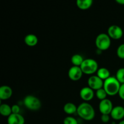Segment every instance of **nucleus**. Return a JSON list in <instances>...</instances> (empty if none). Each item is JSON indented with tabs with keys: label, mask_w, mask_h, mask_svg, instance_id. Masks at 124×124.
Returning <instances> with one entry per match:
<instances>
[{
	"label": "nucleus",
	"mask_w": 124,
	"mask_h": 124,
	"mask_svg": "<svg viewBox=\"0 0 124 124\" xmlns=\"http://www.w3.org/2000/svg\"><path fill=\"white\" fill-rule=\"evenodd\" d=\"M77 113L82 119L85 121H92L95 116L94 108L88 102H83L78 107Z\"/></svg>",
	"instance_id": "1"
},
{
	"label": "nucleus",
	"mask_w": 124,
	"mask_h": 124,
	"mask_svg": "<svg viewBox=\"0 0 124 124\" xmlns=\"http://www.w3.org/2000/svg\"><path fill=\"white\" fill-rule=\"evenodd\" d=\"M121 84L116 77L110 76L104 81L103 88L109 96H115L118 94Z\"/></svg>",
	"instance_id": "2"
},
{
	"label": "nucleus",
	"mask_w": 124,
	"mask_h": 124,
	"mask_svg": "<svg viewBox=\"0 0 124 124\" xmlns=\"http://www.w3.org/2000/svg\"><path fill=\"white\" fill-rule=\"evenodd\" d=\"M80 67L84 74L88 75H93L95 73H97L99 69L98 62L91 58L84 59Z\"/></svg>",
	"instance_id": "3"
},
{
	"label": "nucleus",
	"mask_w": 124,
	"mask_h": 124,
	"mask_svg": "<svg viewBox=\"0 0 124 124\" xmlns=\"http://www.w3.org/2000/svg\"><path fill=\"white\" fill-rule=\"evenodd\" d=\"M95 44L97 48L100 50H107L111 46V38L108 34L102 33L97 36L95 40Z\"/></svg>",
	"instance_id": "4"
},
{
	"label": "nucleus",
	"mask_w": 124,
	"mask_h": 124,
	"mask_svg": "<svg viewBox=\"0 0 124 124\" xmlns=\"http://www.w3.org/2000/svg\"><path fill=\"white\" fill-rule=\"evenodd\" d=\"M24 105L27 109L32 111H36L41 108V102L37 97L33 95H27L24 99Z\"/></svg>",
	"instance_id": "5"
},
{
	"label": "nucleus",
	"mask_w": 124,
	"mask_h": 124,
	"mask_svg": "<svg viewBox=\"0 0 124 124\" xmlns=\"http://www.w3.org/2000/svg\"><path fill=\"white\" fill-rule=\"evenodd\" d=\"M113 108L112 102L108 99L101 101L99 104V110L102 115H110Z\"/></svg>",
	"instance_id": "6"
},
{
	"label": "nucleus",
	"mask_w": 124,
	"mask_h": 124,
	"mask_svg": "<svg viewBox=\"0 0 124 124\" xmlns=\"http://www.w3.org/2000/svg\"><path fill=\"white\" fill-rule=\"evenodd\" d=\"M123 34V30L119 25H112L108 29V35L113 39H119L122 37Z\"/></svg>",
	"instance_id": "7"
},
{
	"label": "nucleus",
	"mask_w": 124,
	"mask_h": 124,
	"mask_svg": "<svg viewBox=\"0 0 124 124\" xmlns=\"http://www.w3.org/2000/svg\"><path fill=\"white\" fill-rule=\"evenodd\" d=\"M104 82V81L99 78L97 75H93L88 78V87L92 90L97 91L103 88Z\"/></svg>",
	"instance_id": "8"
},
{
	"label": "nucleus",
	"mask_w": 124,
	"mask_h": 124,
	"mask_svg": "<svg viewBox=\"0 0 124 124\" xmlns=\"http://www.w3.org/2000/svg\"><path fill=\"white\" fill-rule=\"evenodd\" d=\"M83 74L80 67L73 66V65L70 67L68 71L69 78L73 81H77L81 79Z\"/></svg>",
	"instance_id": "9"
},
{
	"label": "nucleus",
	"mask_w": 124,
	"mask_h": 124,
	"mask_svg": "<svg viewBox=\"0 0 124 124\" xmlns=\"http://www.w3.org/2000/svg\"><path fill=\"white\" fill-rule=\"evenodd\" d=\"M79 95L84 101H90L94 98V91L89 87H84L80 91Z\"/></svg>",
	"instance_id": "10"
},
{
	"label": "nucleus",
	"mask_w": 124,
	"mask_h": 124,
	"mask_svg": "<svg viewBox=\"0 0 124 124\" xmlns=\"http://www.w3.org/2000/svg\"><path fill=\"white\" fill-rule=\"evenodd\" d=\"M110 116L114 120L116 121H122L124 117V107L121 105L115 107L111 111Z\"/></svg>",
	"instance_id": "11"
},
{
	"label": "nucleus",
	"mask_w": 124,
	"mask_h": 124,
	"mask_svg": "<svg viewBox=\"0 0 124 124\" xmlns=\"http://www.w3.org/2000/svg\"><path fill=\"white\" fill-rule=\"evenodd\" d=\"M13 91L10 87L8 85H2L0 87V99L7 100L12 97Z\"/></svg>",
	"instance_id": "12"
},
{
	"label": "nucleus",
	"mask_w": 124,
	"mask_h": 124,
	"mask_svg": "<svg viewBox=\"0 0 124 124\" xmlns=\"http://www.w3.org/2000/svg\"><path fill=\"white\" fill-rule=\"evenodd\" d=\"M8 124H24V117L20 114H13L9 116L7 118Z\"/></svg>",
	"instance_id": "13"
},
{
	"label": "nucleus",
	"mask_w": 124,
	"mask_h": 124,
	"mask_svg": "<svg viewBox=\"0 0 124 124\" xmlns=\"http://www.w3.org/2000/svg\"><path fill=\"white\" fill-rule=\"evenodd\" d=\"M24 42L29 47L35 46L38 42V38L34 34H28L24 38Z\"/></svg>",
	"instance_id": "14"
},
{
	"label": "nucleus",
	"mask_w": 124,
	"mask_h": 124,
	"mask_svg": "<svg viewBox=\"0 0 124 124\" xmlns=\"http://www.w3.org/2000/svg\"><path fill=\"white\" fill-rule=\"evenodd\" d=\"M92 0H78L76 1V6L81 10H87L90 8L93 5Z\"/></svg>",
	"instance_id": "15"
},
{
	"label": "nucleus",
	"mask_w": 124,
	"mask_h": 124,
	"mask_svg": "<svg viewBox=\"0 0 124 124\" xmlns=\"http://www.w3.org/2000/svg\"><path fill=\"white\" fill-rule=\"evenodd\" d=\"M78 107L73 103L68 102L65 104L64 106V111L66 114L69 115L75 114V113H77Z\"/></svg>",
	"instance_id": "16"
},
{
	"label": "nucleus",
	"mask_w": 124,
	"mask_h": 124,
	"mask_svg": "<svg viewBox=\"0 0 124 124\" xmlns=\"http://www.w3.org/2000/svg\"><path fill=\"white\" fill-rule=\"evenodd\" d=\"M97 76L103 81H105L110 77V71L107 68L102 67L98 69L97 71Z\"/></svg>",
	"instance_id": "17"
},
{
	"label": "nucleus",
	"mask_w": 124,
	"mask_h": 124,
	"mask_svg": "<svg viewBox=\"0 0 124 124\" xmlns=\"http://www.w3.org/2000/svg\"><path fill=\"white\" fill-rule=\"evenodd\" d=\"M0 113L2 116L8 117L12 114V107L6 104H1L0 105Z\"/></svg>",
	"instance_id": "18"
},
{
	"label": "nucleus",
	"mask_w": 124,
	"mask_h": 124,
	"mask_svg": "<svg viewBox=\"0 0 124 124\" xmlns=\"http://www.w3.org/2000/svg\"><path fill=\"white\" fill-rule=\"evenodd\" d=\"M84 61V59L82 56L79 54H73L71 58V62L73 66L81 67Z\"/></svg>",
	"instance_id": "19"
},
{
	"label": "nucleus",
	"mask_w": 124,
	"mask_h": 124,
	"mask_svg": "<svg viewBox=\"0 0 124 124\" xmlns=\"http://www.w3.org/2000/svg\"><path fill=\"white\" fill-rule=\"evenodd\" d=\"M116 78L121 84H124V68H120L117 70Z\"/></svg>",
	"instance_id": "20"
},
{
	"label": "nucleus",
	"mask_w": 124,
	"mask_h": 124,
	"mask_svg": "<svg viewBox=\"0 0 124 124\" xmlns=\"http://www.w3.org/2000/svg\"><path fill=\"white\" fill-rule=\"evenodd\" d=\"M107 93H106L105 90L104 89V88H102L101 89L98 90L96 91V96L97 98L101 101H103L105 99H107Z\"/></svg>",
	"instance_id": "21"
},
{
	"label": "nucleus",
	"mask_w": 124,
	"mask_h": 124,
	"mask_svg": "<svg viewBox=\"0 0 124 124\" xmlns=\"http://www.w3.org/2000/svg\"><path fill=\"white\" fill-rule=\"evenodd\" d=\"M64 124H78L77 120L72 116H67L63 121Z\"/></svg>",
	"instance_id": "22"
},
{
	"label": "nucleus",
	"mask_w": 124,
	"mask_h": 124,
	"mask_svg": "<svg viewBox=\"0 0 124 124\" xmlns=\"http://www.w3.org/2000/svg\"><path fill=\"white\" fill-rule=\"evenodd\" d=\"M117 55L120 59H124V44H122L117 47Z\"/></svg>",
	"instance_id": "23"
},
{
	"label": "nucleus",
	"mask_w": 124,
	"mask_h": 124,
	"mask_svg": "<svg viewBox=\"0 0 124 124\" xmlns=\"http://www.w3.org/2000/svg\"><path fill=\"white\" fill-rule=\"evenodd\" d=\"M12 111L13 114H19V111H20V107L19 105L15 104L12 106Z\"/></svg>",
	"instance_id": "24"
},
{
	"label": "nucleus",
	"mask_w": 124,
	"mask_h": 124,
	"mask_svg": "<svg viewBox=\"0 0 124 124\" xmlns=\"http://www.w3.org/2000/svg\"><path fill=\"white\" fill-rule=\"evenodd\" d=\"M118 94L121 99H122V100H124V84H121L119 90Z\"/></svg>",
	"instance_id": "25"
},
{
	"label": "nucleus",
	"mask_w": 124,
	"mask_h": 124,
	"mask_svg": "<svg viewBox=\"0 0 124 124\" xmlns=\"http://www.w3.org/2000/svg\"><path fill=\"white\" fill-rule=\"evenodd\" d=\"M110 115H102L101 117V120L103 123H107L110 121Z\"/></svg>",
	"instance_id": "26"
},
{
	"label": "nucleus",
	"mask_w": 124,
	"mask_h": 124,
	"mask_svg": "<svg viewBox=\"0 0 124 124\" xmlns=\"http://www.w3.org/2000/svg\"><path fill=\"white\" fill-rule=\"evenodd\" d=\"M116 2L119 4L124 5V0H116Z\"/></svg>",
	"instance_id": "27"
},
{
	"label": "nucleus",
	"mask_w": 124,
	"mask_h": 124,
	"mask_svg": "<svg viewBox=\"0 0 124 124\" xmlns=\"http://www.w3.org/2000/svg\"><path fill=\"white\" fill-rule=\"evenodd\" d=\"M119 124H124V120H122V121L119 123Z\"/></svg>",
	"instance_id": "28"
}]
</instances>
